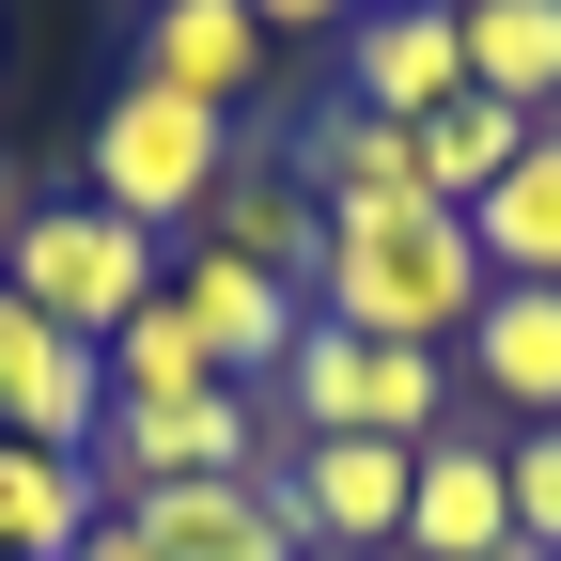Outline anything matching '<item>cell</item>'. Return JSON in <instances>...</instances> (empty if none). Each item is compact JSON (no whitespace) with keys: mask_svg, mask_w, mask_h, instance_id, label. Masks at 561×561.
<instances>
[{"mask_svg":"<svg viewBox=\"0 0 561 561\" xmlns=\"http://www.w3.org/2000/svg\"><path fill=\"white\" fill-rule=\"evenodd\" d=\"M468 390L500 405V437H530V421H561V297H530V280H500V297L468 312Z\"/></svg>","mask_w":561,"mask_h":561,"instance_id":"obj_12","label":"cell"},{"mask_svg":"<svg viewBox=\"0 0 561 561\" xmlns=\"http://www.w3.org/2000/svg\"><path fill=\"white\" fill-rule=\"evenodd\" d=\"M468 234H483V280H530V297H561V125H546L530 157L468 203Z\"/></svg>","mask_w":561,"mask_h":561,"instance_id":"obj_14","label":"cell"},{"mask_svg":"<svg viewBox=\"0 0 561 561\" xmlns=\"http://www.w3.org/2000/svg\"><path fill=\"white\" fill-rule=\"evenodd\" d=\"M0 297H32L62 343H110L125 312L172 297V250L140 234V219H110V203L47 187V203H16V265H0Z\"/></svg>","mask_w":561,"mask_h":561,"instance_id":"obj_2","label":"cell"},{"mask_svg":"<svg viewBox=\"0 0 561 561\" xmlns=\"http://www.w3.org/2000/svg\"><path fill=\"white\" fill-rule=\"evenodd\" d=\"M94 359H110V405H203V390H234L219 359H203V328H187L172 297H157V312H125Z\"/></svg>","mask_w":561,"mask_h":561,"instance_id":"obj_18","label":"cell"},{"mask_svg":"<svg viewBox=\"0 0 561 561\" xmlns=\"http://www.w3.org/2000/svg\"><path fill=\"white\" fill-rule=\"evenodd\" d=\"M140 16H157V0H140Z\"/></svg>","mask_w":561,"mask_h":561,"instance_id":"obj_26","label":"cell"},{"mask_svg":"<svg viewBox=\"0 0 561 561\" xmlns=\"http://www.w3.org/2000/svg\"><path fill=\"white\" fill-rule=\"evenodd\" d=\"M265 16H250V0H157V16H140V79H157V94H187V110H250V79H265Z\"/></svg>","mask_w":561,"mask_h":561,"instance_id":"obj_9","label":"cell"},{"mask_svg":"<svg viewBox=\"0 0 561 561\" xmlns=\"http://www.w3.org/2000/svg\"><path fill=\"white\" fill-rule=\"evenodd\" d=\"M453 32H468V94L561 125V0H468Z\"/></svg>","mask_w":561,"mask_h":561,"instance_id":"obj_15","label":"cell"},{"mask_svg":"<svg viewBox=\"0 0 561 561\" xmlns=\"http://www.w3.org/2000/svg\"><path fill=\"white\" fill-rule=\"evenodd\" d=\"M280 483H297L312 561H405V453L390 437H312V453H280Z\"/></svg>","mask_w":561,"mask_h":561,"instance_id":"obj_5","label":"cell"},{"mask_svg":"<svg viewBox=\"0 0 561 561\" xmlns=\"http://www.w3.org/2000/svg\"><path fill=\"white\" fill-rule=\"evenodd\" d=\"M265 47H297V32H359V0H250Z\"/></svg>","mask_w":561,"mask_h":561,"instance_id":"obj_22","label":"cell"},{"mask_svg":"<svg viewBox=\"0 0 561 561\" xmlns=\"http://www.w3.org/2000/svg\"><path fill=\"white\" fill-rule=\"evenodd\" d=\"M110 500H94V468L79 453H32V437H0V561H62Z\"/></svg>","mask_w":561,"mask_h":561,"instance_id":"obj_16","label":"cell"},{"mask_svg":"<svg viewBox=\"0 0 561 561\" xmlns=\"http://www.w3.org/2000/svg\"><path fill=\"white\" fill-rule=\"evenodd\" d=\"M359 437H390V453L453 437V359L437 343H359Z\"/></svg>","mask_w":561,"mask_h":561,"instance_id":"obj_20","label":"cell"},{"mask_svg":"<svg viewBox=\"0 0 561 561\" xmlns=\"http://www.w3.org/2000/svg\"><path fill=\"white\" fill-rule=\"evenodd\" d=\"M172 312L203 328V359H219L234 390H265V375H280V343L312 328V297H297V280H265V265H219V250H187V265H172Z\"/></svg>","mask_w":561,"mask_h":561,"instance_id":"obj_10","label":"cell"},{"mask_svg":"<svg viewBox=\"0 0 561 561\" xmlns=\"http://www.w3.org/2000/svg\"><path fill=\"white\" fill-rule=\"evenodd\" d=\"M405 561H515L500 437H421L405 453Z\"/></svg>","mask_w":561,"mask_h":561,"instance_id":"obj_7","label":"cell"},{"mask_svg":"<svg viewBox=\"0 0 561 561\" xmlns=\"http://www.w3.org/2000/svg\"><path fill=\"white\" fill-rule=\"evenodd\" d=\"M94 421H110V359H94V343H62L32 297H0V437L94 453Z\"/></svg>","mask_w":561,"mask_h":561,"instance_id":"obj_6","label":"cell"},{"mask_svg":"<svg viewBox=\"0 0 561 561\" xmlns=\"http://www.w3.org/2000/svg\"><path fill=\"white\" fill-rule=\"evenodd\" d=\"M94 187L79 203H110V219H140V234H203V203H219V172H234V125L219 110H187V94H157V79H125L110 110H94V157H79Z\"/></svg>","mask_w":561,"mask_h":561,"instance_id":"obj_3","label":"cell"},{"mask_svg":"<svg viewBox=\"0 0 561 561\" xmlns=\"http://www.w3.org/2000/svg\"><path fill=\"white\" fill-rule=\"evenodd\" d=\"M515 561H546V546H515Z\"/></svg>","mask_w":561,"mask_h":561,"instance_id":"obj_25","label":"cell"},{"mask_svg":"<svg viewBox=\"0 0 561 561\" xmlns=\"http://www.w3.org/2000/svg\"><path fill=\"white\" fill-rule=\"evenodd\" d=\"M297 187L328 203V219H390V203H421V125H375V110H312V140H297Z\"/></svg>","mask_w":561,"mask_h":561,"instance_id":"obj_13","label":"cell"},{"mask_svg":"<svg viewBox=\"0 0 561 561\" xmlns=\"http://www.w3.org/2000/svg\"><path fill=\"white\" fill-rule=\"evenodd\" d=\"M500 297L483 280V234L453 203H390V219H328V265H312V312L343 343H468V312Z\"/></svg>","mask_w":561,"mask_h":561,"instance_id":"obj_1","label":"cell"},{"mask_svg":"<svg viewBox=\"0 0 561 561\" xmlns=\"http://www.w3.org/2000/svg\"><path fill=\"white\" fill-rule=\"evenodd\" d=\"M468 16V0H453ZM453 16H359L343 32V110H375V125H437L468 94V32Z\"/></svg>","mask_w":561,"mask_h":561,"instance_id":"obj_11","label":"cell"},{"mask_svg":"<svg viewBox=\"0 0 561 561\" xmlns=\"http://www.w3.org/2000/svg\"><path fill=\"white\" fill-rule=\"evenodd\" d=\"M500 483H515V546H546V561H561V421L500 437Z\"/></svg>","mask_w":561,"mask_h":561,"instance_id":"obj_21","label":"cell"},{"mask_svg":"<svg viewBox=\"0 0 561 561\" xmlns=\"http://www.w3.org/2000/svg\"><path fill=\"white\" fill-rule=\"evenodd\" d=\"M187 250H219V265H265V280H297V297H312V265H328V203L297 187V157H234Z\"/></svg>","mask_w":561,"mask_h":561,"instance_id":"obj_8","label":"cell"},{"mask_svg":"<svg viewBox=\"0 0 561 561\" xmlns=\"http://www.w3.org/2000/svg\"><path fill=\"white\" fill-rule=\"evenodd\" d=\"M265 421H280V437H359V343H343L328 312L297 328V343H280V375H265Z\"/></svg>","mask_w":561,"mask_h":561,"instance_id":"obj_19","label":"cell"},{"mask_svg":"<svg viewBox=\"0 0 561 561\" xmlns=\"http://www.w3.org/2000/svg\"><path fill=\"white\" fill-rule=\"evenodd\" d=\"M125 515H140L157 561H312L297 483H280V468H250V483H140Z\"/></svg>","mask_w":561,"mask_h":561,"instance_id":"obj_4","label":"cell"},{"mask_svg":"<svg viewBox=\"0 0 561 561\" xmlns=\"http://www.w3.org/2000/svg\"><path fill=\"white\" fill-rule=\"evenodd\" d=\"M16 203H47V187H16V172H0V265H16Z\"/></svg>","mask_w":561,"mask_h":561,"instance_id":"obj_24","label":"cell"},{"mask_svg":"<svg viewBox=\"0 0 561 561\" xmlns=\"http://www.w3.org/2000/svg\"><path fill=\"white\" fill-rule=\"evenodd\" d=\"M62 561H157V546H140V515H94L79 546H62Z\"/></svg>","mask_w":561,"mask_h":561,"instance_id":"obj_23","label":"cell"},{"mask_svg":"<svg viewBox=\"0 0 561 561\" xmlns=\"http://www.w3.org/2000/svg\"><path fill=\"white\" fill-rule=\"evenodd\" d=\"M530 140H546L530 110H500V94H453L437 125H421V203H453V219H468V203H483V187L530 157Z\"/></svg>","mask_w":561,"mask_h":561,"instance_id":"obj_17","label":"cell"}]
</instances>
